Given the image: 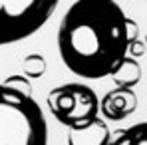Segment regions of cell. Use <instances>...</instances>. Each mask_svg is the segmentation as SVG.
Here are the masks:
<instances>
[{"instance_id": "3957f363", "label": "cell", "mask_w": 147, "mask_h": 145, "mask_svg": "<svg viewBox=\"0 0 147 145\" xmlns=\"http://www.w3.org/2000/svg\"><path fill=\"white\" fill-rule=\"evenodd\" d=\"M60 0H0V46L36 34L50 20Z\"/></svg>"}, {"instance_id": "9c48e42d", "label": "cell", "mask_w": 147, "mask_h": 145, "mask_svg": "<svg viewBox=\"0 0 147 145\" xmlns=\"http://www.w3.org/2000/svg\"><path fill=\"white\" fill-rule=\"evenodd\" d=\"M44 72H46V60L40 54H28L24 60V74L26 76L32 78V80H36Z\"/></svg>"}, {"instance_id": "ba28073f", "label": "cell", "mask_w": 147, "mask_h": 145, "mask_svg": "<svg viewBox=\"0 0 147 145\" xmlns=\"http://www.w3.org/2000/svg\"><path fill=\"white\" fill-rule=\"evenodd\" d=\"M107 145H147V121L129 125L119 131Z\"/></svg>"}, {"instance_id": "6da1fadb", "label": "cell", "mask_w": 147, "mask_h": 145, "mask_svg": "<svg viewBox=\"0 0 147 145\" xmlns=\"http://www.w3.org/2000/svg\"><path fill=\"white\" fill-rule=\"evenodd\" d=\"M137 36L139 26L115 0H76L62 16L58 50L72 74L101 80L119 66Z\"/></svg>"}, {"instance_id": "5b68a950", "label": "cell", "mask_w": 147, "mask_h": 145, "mask_svg": "<svg viewBox=\"0 0 147 145\" xmlns=\"http://www.w3.org/2000/svg\"><path fill=\"white\" fill-rule=\"evenodd\" d=\"M137 109V96L133 94L131 88H121L117 86L115 90L107 92L103 99H99V113L105 119L119 121L129 117Z\"/></svg>"}, {"instance_id": "277c9868", "label": "cell", "mask_w": 147, "mask_h": 145, "mask_svg": "<svg viewBox=\"0 0 147 145\" xmlns=\"http://www.w3.org/2000/svg\"><path fill=\"white\" fill-rule=\"evenodd\" d=\"M50 113L62 125L80 127L99 115V97L86 84H64L54 88L46 97Z\"/></svg>"}, {"instance_id": "30bf717a", "label": "cell", "mask_w": 147, "mask_h": 145, "mask_svg": "<svg viewBox=\"0 0 147 145\" xmlns=\"http://www.w3.org/2000/svg\"><path fill=\"white\" fill-rule=\"evenodd\" d=\"M4 84H8V86H12V88H18V90L30 94V82H28V78H24V76H12V78H8Z\"/></svg>"}, {"instance_id": "52a82bcc", "label": "cell", "mask_w": 147, "mask_h": 145, "mask_svg": "<svg viewBox=\"0 0 147 145\" xmlns=\"http://www.w3.org/2000/svg\"><path fill=\"white\" fill-rule=\"evenodd\" d=\"M109 78H113V82L121 88H133L135 84H139L141 80V68L133 58H123L119 62V66L111 72Z\"/></svg>"}, {"instance_id": "7a4b0ae2", "label": "cell", "mask_w": 147, "mask_h": 145, "mask_svg": "<svg viewBox=\"0 0 147 145\" xmlns=\"http://www.w3.org/2000/svg\"><path fill=\"white\" fill-rule=\"evenodd\" d=\"M0 145H48V123L28 92L0 84Z\"/></svg>"}, {"instance_id": "8992f818", "label": "cell", "mask_w": 147, "mask_h": 145, "mask_svg": "<svg viewBox=\"0 0 147 145\" xmlns=\"http://www.w3.org/2000/svg\"><path fill=\"white\" fill-rule=\"evenodd\" d=\"M109 141H111L109 127L99 115L86 125L70 127L68 131V145H107Z\"/></svg>"}]
</instances>
